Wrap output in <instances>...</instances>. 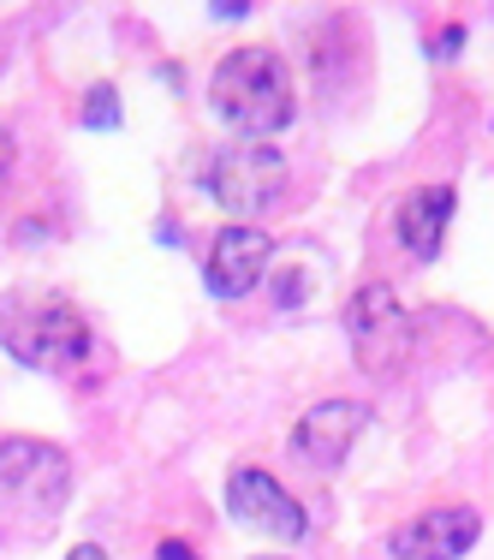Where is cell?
Returning <instances> with one entry per match:
<instances>
[{
  "label": "cell",
  "instance_id": "obj_1",
  "mask_svg": "<svg viewBox=\"0 0 494 560\" xmlns=\"http://www.w3.org/2000/svg\"><path fill=\"white\" fill-rule=\"evenodd\" d=\"M209 108H215L233 131H245L250 143L274 138V131L292 126L298 114V90H292V72L274 48L250 43L221 55L215 78H209Z\"/></svg>",
  "mask_w": 494,
  "mask_h": 560
},
{
  "label": "cell",
  "instance_id": "obj_2",
  "mask_svg": "<svg viewBox=\"0 0 494 560\" xmlns=\"http://www.w3.org/2000/svg\"><path fill=\"white\" fill-rule=\"evenodd\" d=\"M0 346L31 370H60L84 358L90 328L72 304H7L0 311Z\"/></svg>",
  "mask_w": 494,
  "mask_h": 560
},
{
  "label": "cell",
  "instance_id": "obj_3",
  "mask_svg": "<svg viewBox=\"0 0 494 560\" xmlns=\"http://www.w3.org/2000/svg\"><path fill=\"white\" fill-rule=\"evenodd\" d=\"M203 185L226 215H262V209L286 191V162H280V150H269V143L238 138V143H226V150L209 155Z\"/></svg>",
  "mask_w": 494,
  "mask_h": 560
},
{
  "label": "cell",
  "instance_id": "obj_4",
  "mask_svg": "<svg viewBox=\"0 0 494 560\" xmlns=\"http://www.w3.org/2000/svg\"><path fill=\"white\" fill-rule=\"evenodd\" d=\"M345 335H352V352L369 376H393L411 352V316L399 304V292L387 280H369L364 292H352L345 304Z\"/></svg>",
  "mask_w": 494,
  "mask_h": 560
},
{
  "label": "cell",
  "instance_id": "obj_5",
  "mask_svg": "<svg viewBox=\"0 0 494 560\" xmlns=\"http://www.w3.org/2000/svg\"><path fill=\"white\" fill-rule=\"evenodd\" d=\"M72 489V465L55 442L36 435H0V495L12 506H31L36 518H48Z\"/></svg>",
  "mask_w": 494,
  "mask_h": 560
},
{
  "label": "cell",
  "instance_id": "obj_6",
  "mask_svg": "<svg viewBox=\"0 0 494 560\" xmlns=\"http://www.w3.org/2000/svg\"><path fill=\"white\" fill-rule=\"evenodd\" d=\"M226 513L238 518V525H250L257 537H274V542H298L304 537V506L280 489L274 471H262V465H233V477H226Z\"/></svg>",
  "mask_w": 494,
  "mask_h": 560
},
{
  "label": "cell",
  "instance_id": "obj_7",
  "mask_svg": "<svg viewBox=\"0 0 494 560\" xmlns=\"http://www.w3.org/2000/svg\"><path fill=\"white\" fill-rule=\"evenodd\" d=\"M269 257H274V238L250 221H233L215 233L209 245V262H203V287L215 299H245L262 275H269Z\"/></svg>",
  "mask_w": 494,
  "mask_h": 560
},
{
  "label": "cell",
  "instance_id": "obj_8",
  "mask_svg": "<svg viewBox=\"0 0 494 560\" xmlns=\"http://www.w3.org/2000/svg\"><path fill=\"white\" fill-rule=\"evenodd\" d=\"M477 537H483L477 506H430V513L405 518L387 537V555L393 560H459L464 549H477Z\"/></svg>",
  "mask_w": 494,
  "mask_h": 560
},
{
  "label": "cell",
  "instance_id": "obj_9",
  "mask_svg": "<svg viewBox=\"0 0 494 560\" xmlns=\"http://www.w3.org/2000/svg\"><path fill=\"white\" fill-rule=\"evenodd\" d=\"M364 423H369V406H357V399H322V406H310L292 423V453L310 459L316 471H333L352 453L357 435H364Z\"/></svg>",
  "mask_w": 494,
  "mask_h": 560
},
{
  "label": "cell",
  "instance_id": "obj_10",
  "mask_svg": "<svg viewBox=\"0 0 494 560\" xmlns=\"http://www.w3.org/2000/svg\"><path fill=\"white\" fill-rule=\"evenodd\" d=\"M452 209H459V197H452V185H417V191L399 197V238H405V250L417 262H435L440 257V238H447V221Z\"/></svg>",
  "mask_w": 494,
  "mask_h": 560
},
{
  "label": "cell",
  "instance_id": "obj_11",
  "mask_svg": "<svg viewBox=\"0 0 494 560\" xmlns=\"http://www.w3.org/2000/svg\"><path fill=\"white\" fill-rule=\"evenodd\" d=\"M84 126H96V131L119 126V96H114V84H90V96H84Z\"/></svg>",
  "mask_w": 494,
  "mask_h": 560
},
{
  "label": "cell",
  "instance_id": "obj_12",
  "mask_svg": "<svg viewBox=\"0 0 494 560\" xmlns=\"http://www.w3.org/2000/svg\"><path fill=\"white\" fill-rule=\"evenodd\" d=\"M459 48H464V24H447V31L430 36V55H435V60H440V55H459Z\"/></svg>",
  "mask_w": 494,
  "mask_h": 560
},
{
  "label": "cell",
  "instance_id": "obj_13",
  "mask_svg": "<svg viewBox=\"0 0 494 560\" xmlns=\"http://www.w3.org/2000/svg\"><path fill=\"white\" fill-rule=\"evenodd\" d=\"M155 555H162V560H197V555H191V542H179V537H167Z\"/></svg>",
  "mask_w": 494,
  "mask_h": 560
},
{
  "label": "cell",
  "instance_id": "obj_14",
  "mask_svg": "<svg viewBox=\"0 0 494 560\" xmlns=\"http://www.w3.org/2000/svg\"><path fill=\"white\" fill-rule=\"evenodd\" d=\"M209 12H215V19H245L250 7H245V0H221V7H209Z\"/></svg>",
  "mask_w": 494,
  "mask_h": 560
},
{
  "label": "cell",
  "instance_id": "obj_15",
  "mask_svg": "<svg viewBox=\"0 0 494 560\" xmlns=\"http://www.w3.org/2000/svg\"><path fill=\"white\" fill-rule=\"evenodd\" d=\"M66 560H108V555H102V549H96V542H78V549H72V555H66Z\"/></svg>",
  "mask_w": 494,
  "mask_h": 560
}]
</instances>
